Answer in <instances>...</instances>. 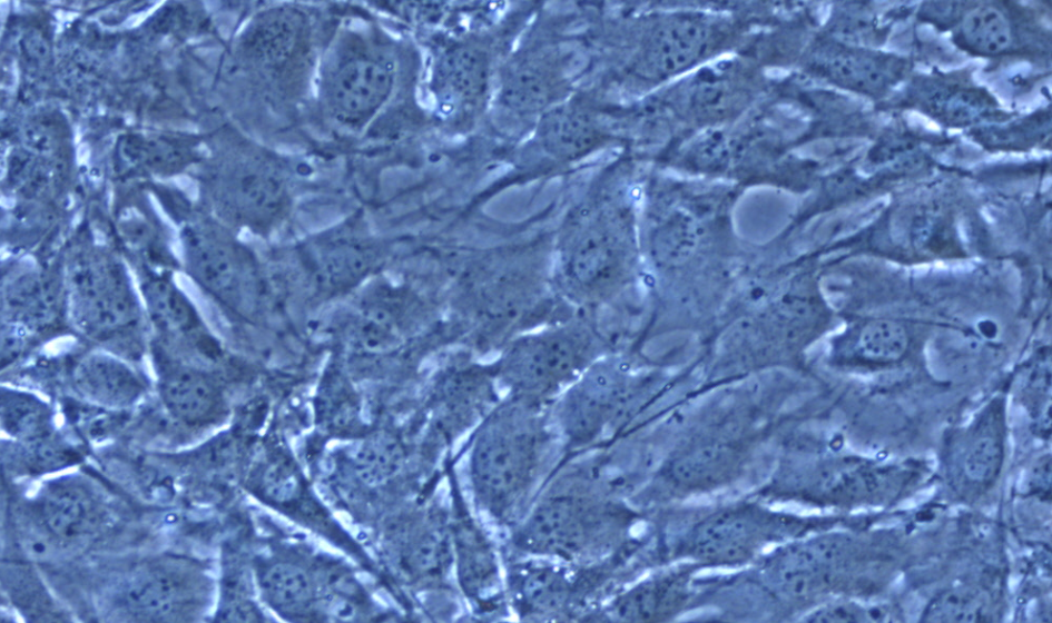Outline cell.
<instances>
[{
    "mask_svg": "<svg viewBox=\"0 0 1052 623\" xmlns=\"http://www.w3.org/2000/svg\"><path fill=\"white\" fill-rule=\"evenodd\" d=\"M264 488L274 500H288L296 490V478L285 464L272 465L264 478Z\"/></svg>",
    "mask_w": 1052,
    "mask_h": 623,
    "instance_id": "cell-34",
    "label": "cell"
},
{
    "mask_svg": "<svg viewBox=\"0 0 1052 623\" xmlns=\"http://www.w3.org/2000/svg\"><path fill=\"white\" fill-rule=\"evenodd\" d=\"M887 615L888 612L877 605L836 601L816 607L804 620L813 622H876L888 620Z\"/></svg>",
    "mask_w": 1052,
    "mask_h": 623,
    "instance_id": "cell-30",
    "label": "cell"
},
{
    "mask_svg": "<svg viewBox=\"0 0 1052 623\" xmlns=\"http://www.w3.org/2000/svg\"><path fill=\"white\" fill-rule=\"evenodd\" d=\"M550 444L539 431L499 422L482 431L468 454V478L475 510L512 530L551 475ZM545 479V478H544Z\"/></svg>",
    "mask_w": 1052,
    "mask_h": 623,
    "instance_id": "cell-1",
    "label": "cell"
},
{
    "mask_svg": "<svg viewBox=\"0 0 1052 623\" xmlns=\"http://www.w3.org/2000/svg\"><path fill=\"white\" fill-rule=\"evenodd\" d=\"M63 284V304L76 330L105 347H138L142 308L120 263L83 254L72 260Z\"/></svg>",
    "mask_w": 1052,
    "mask_h": 623,
    "instance_id": "cell-2",
    "label": "cell"
},
{
    "mask_svg": "<svg viewBox=\"0 0 1052 623\" xmlns=\"http://www.w3.org/2000/svg\"><path fill=\"white\" fill-rule=\"evenodd\" d=\"M1 424L12 437L23 442L41 441L49 433L50 412L43 402L26 392L2 388Z\"/></svg>",
    "mask_w": 1052,
    "mask_h": 623,
    "instance_id": "cell-20",
    "label": "cell"
},
{
    "mask_svg": "<svg viewBox=\"0 0 1052 623\" xmlns=\"http://www.w3.org/2000/svg\"><path fill=\"white\" fill-rule=\"evenodd\" d=\"M53 281L36 270L6 276L2 284L3 327L26 335L48 324L58 308Z\"/></svg>",
    "mask_w": 1052,
    "mask_h": 623,
    "instance_id": "cell-16",
    "label": "cell"
},
{
    "mask_svg": "<svg viewBox=\"0 0 1052 623\" xmlns=\"http://www.w3.org/2000/svg\"><path fill=\"white\" fill-rule=\"evenodd\" d=\"M804 527L803 518L756 504H737L696 523L684 538L680 552L698 563L738 564L771 543L795 537Z\"/></svg>",
    "mask_w": 1052,
    "mask_h": 623,
    "instance_id": "cell-3",
    "label": "cell"
},
{
    "mask_svg": "<svg viewBox=\"0 0 1052 623\" xmlns=\"http://www.w3.org/2000/svg\"><path fill=\"white\" fill-rule=\"evenodd\" d=\"M160 395L174 417L191 425L209 422L222 407L220 392L213 379L177 362L161 366Z\"/></svg>",
    "mask_w": 1052,
    "mask_h": 623,
    "instance_id": "cell-15",
    "label": "cell"
},
{
    "mask_svg": "<svg viewBox=\"0 0 1052 623\" xmlns=\"http://www.w3.org/2000/svg\"><path fill=\"white\" fill-rule=\"evenodd\" d=\"M183 578L165 570H153L138 575L125 593L127 607L135 614L151 620H170L186 603Z\"/></svg>",
    "mask_w": 1052,
    "mask_h": 623,
    "instance_id": "cell-18",
    "label": "cell"
},
{
    "mask_svg": "<svg viewBox=\"0 0 1052 623\" xmlns=\"http://www.w3.org/2000/svg\"><path fill=\"white\" fill-rule=\"evenodd\" d=\"M964 41L983 53H999L1012 41L1009 20L1002 11L991 6H981L969 11L961 24Z\"/></svg>",
    "mask_w": 1052,
    "mask_h": 623,
    "instance_id": "cell-23",
    "label": "cell"
},
{
    "mask_svg": "<svg viewBox=\"0 0 1052 623\" xmlns=\"http://www.w3.org/2000/svg\"><path fill=\"white\" fill-rule=\"evenodd\" d=\"M190 277L232 313L252 318L263 297V284L250 254L224 231L191 226L184 234Z\"/></svg>",
    "mask_w": 1052,
    "mask_h": 623,
    "instance_id": "cell-4",
    "label": "cell"
},
{
    "mask_svg": "<svg viewBox=\"0 0 1052 623\" xmlns=\"http://www.w3.org/2000/svg\"><path fill=\"white\" fill-rule=\"evenodd\" d=\"M833 72L849 86L865 91L883 89L896 76V63L868 55H843L833 61Z\"/></svg>",
    "mask_w": 1052,
    "mask_h": 623,
    "instance_id": "cell-27",
    "label": "cell"
},
{
    "mask_svg": "<svg viewBox=\"0 0 1052 623\" xmlns=\"http://www.w3.org/2000/svg\"><path fill=\"white\" fill-rule=\"evenodd\" d=\"M71 380L83 399L111 409L134 405L146 390L141 376L117 354L106 350L82 355L72 367Z\"/></svg>",
    "mask_w": 1052,
    "mask_h": 623,
    "instance_id": "cell-11",
    "label": "cell"
},
{
    "mask_svg": "<svg viewBox=\"0 0 1052 623\" xmlns=\"http://www.w3.org/2000/svg\"><path fill=\"white\" fill-rule=\"evenodd\" d=\"M508 97L520 107H537L547 98V80L537 70H521L509 83Z\"/></svg>",
    "mask_w": 1052,
    "mask_h": 623,
    "instance_id": "cell-31",
    "label": "cell"
},
{
    "mask_svg": "<svg viewBox=\"0 0 1052 623\" xmlns=\"http://www.w3.org/2000/svg\"><path fill=\"white\" fill-rule=\"evenodd\" d=\"M246 50L268 71H284L306 53L308 29L295 9L276 8L264 13L246 36Z\"/></svg>",
    "mask_w": 1052,
    "mask_h": 623,
    "instance_id": "cell-13",
    "label": "cell"
},
{
    "mask_svg": "<svg viewBox=\"0 0 1052 623\" xmlns=\"http://www.w3.org/2000/svg\"><path fill=\"white\" fill-rule=\"evenodd\" d=\"M260 587L266 601L286 613L305 610L313 597V586L306 572L289 563L268 566L260 576Z\"/></svg>",
    "mask_w": 1052,
    "mask_h": 623,
    "instance_id": "cell-21",
    "label": "cell"
},
{
    "mask_svg": "<svg viewBox=\"0 0 1052 623\" xmlns=\"http://www.w3.org/2000/svg\"><path fill=\"white\" fill-rule=\"evenodd\" d=\"M541 135L549 150L564 157L580 154L593 139L592 127L584 116L567 109L548 115Z\"/></svg>",
    "mask_w": 1052,
    "mask_h": 623,
    "instance_id": "cell-24",
    "label": "cell"
},
{
    "mask_svg": "<svg viewBox=\"0 0 1052 623\" xmlns=\"http://www.w3.org/2000/svg\"><path fill=\"white\" fill-rule=\"evenodd\" d=\"M376 261L371 240L356 233L340 230L314 244L308 251L309 270L327 290H342L357 284Z\"/></svg>",
    "mask_w": 1052,
    "mask_h": 623,
    "instance_id": "cell-14",
    "label": "cell"
},
{
    "mask_svg": "<svg viewBox=\"0 0 1052 623\" xmlns=\"http://www.w3.org/2000/svg\"><path fill=\"white\" fill-rule=\"evenodd\" d=\"M127 152L134 156L135 160L160 168H173L184 161V151L165 141L135 139L129 141Z\"/></svg>",
    "mask_w": 1052,
    "mask_h": 623,
    "instance_id": "cell-32",
    "label": "cell"
},
{
    "mask_svg": "<svg viewBox=\"0 0 1052 623\" xmlns=\"http://www.w3.org/2000/svg\"><path fill=\"white\" fill-rule=\"evenodd\" d=\"M851 546L847 536L838 534L790 542L765 560L763 578L779 597L808 596L829 584L834 571L843 564Z\"/></svg>",
    "mask_w": 1052,
    "mask_h": 623,
    "instance_id": "cell-9",
    "label": "cell"
},
{
    "mask_svg": "<svg viewBox=\"0 0 1052 623\" xmlns=\"http://www.w3.org/2000/svg\"><path fill=\"white\" fill-rule=\"evenodd\" d=\"M974 95L963 91L940 92L931 97L932 108L952 120L964 121L975 116L982 103L977 102Z\"/></svg>",
    "mask_w": 1052,
    "mask_h": 623,
    "instance_id": "cell-33",
    "label": "cell"
},
{
    "mask_svg": "<svg viewBox=\"0 0 1052 623\" xmlns=\"http://www.w3.org/2000/svg\"><path fill=\"white\" fill-rule=\"evenodd\" d=\"M214 197L228 219L260 233L283 220L291 201L283 169L263 154H250L234 165L215 186Z\"/></svg>",
    "mask_w": 1052,
    "mask_h": 623,
    "instance_id": "cell-6",
    "label": "cell"
},
{
    "mask_svg": "<svg viewBox=\"0 0 1052 623\" xmlns=\"http://www.w3.org/2000/svg\"><path fill=\"white\" fill-rule=\"evenodd\" d=\"M520 557L510 562L505 578L507 599L519 615H577L602 577L593 563Z\"/></svg>",
    "mask_w": 1052,
    "mask_h": 623,
    "instance_id": "cell-5",
    "label": "cell"
},
{
    "mask_svg": "<svg viewBox=\"0 0 1052 623\" xmlns=\"http://www.w3.org/2000/svg\"><path fill=\"white\" fill-rule=\"evenodd\" d=\"M482 59L469 50H455L444 61L443 80L452 92L461 96L474 95L484 82Z\"/></svg>",
    "mask_w": 1052,
    "mask_h": 623,
    "instance_id": "cell-29",
    "label": "cell"
},
{
    "mask_svg": "<svg viewBox=\"0 0 1052 623\" xmlns=\"http://www.w3.org/2000/svg\"><path fill=\"white\" fill-rule=\"evenodd\" d=\"M142 297L150 322L164 338L188 347L215 349L194 305L168 277L149 276L142 284Z\"/></svg>",
    "mask_w": 1052,
    "mask_h": 623,
    "instance_id": "cell-12",
    "label": "cell"
},
{
    "mask_svg": "<svg viewBox=\"0 0 1052 623\" xmlns=\"http://www.w3.org/2000/svg\"><path fill=\"white\" fill-rule=\"evenodd\" d=\"M695 24H678L676 28L665 30L653 41L650 48V63L657 65L662 69H676L686 62L696 53L699 44H702V31Z\"/></svg>",
    "mask_w": 1052,
    "mask_h": 623,
    "instance_id": "cell-28",
    "label": "cell"
},
{
    "mask_svg": "<svg viewBox=\"0 0 1052 623\" xmlns=\"http://www.w3.org/2000/svg\"><path fill=\"white\" fill-rule=\"evenodd\" d=\"M924 621L977 622L990 620L985 597L975 587L957 586L938 594L923 613Z\"/></svg>",
    "mask_w": 1052,
    "mask_h": 623,
    "instance_id": "cell-26",
    "label": "cell"
},
{
    "mask_svg": "<svg viewBox=\"0 0 1052 623\" xmlns=\"http://www.w3.org/2000/svg\"><path fill=\"white\" fill-rule=\"evenodd\" d=\"M695 564L656 573L615 596L606 614L617 621H661L676 614L689 599Z\"/></svg>",
    "mask_w": 1052,
    "mask_h": 623,
    "instance_id": "cell-10",
    "label": "cell"
},
{
    "mask_svg": "<svg viewBox=\"0 0 1052 623\" xmlns=\"http://www.w3.org/2000/svg\"><path fill=\"white\" fill-rule=\"evenodd\" d=\"M1003 416L1001 407L991 405L973 426L966 441L962 466L964 475L975 484L994 479L1004 455Z\"/></svg>",
    "mask_w": 1052,
    "mask_h": 623,
    "instance_id": "cell-19",
    "label": "cell"
},
{
    "mask_svg": "<svg viewBox=\"0 0 1052 623\" xmlns=\"http://www.w3.org/2000/svg\"><path fill=\"white\" fill-rule=\"evenodd\" d=\"M403 458V451L395 439L376 436L360 446L354 455L353 466L364 483L378 485L400 471Z\"/></svg>",
    "mask_w": 1052,
    "mask_h": 623,
    "instance_id": "cell-25",
    "label": "cell"
},
{
    "mask_svg": "<svg viewBox=\"0 0 1052 623\" xmlns=\"http://www.w3.org/2000/svg\"><path fill=\"white\" fill-rule=\"evenodd\" d=\"M394 75L392 61L381 51L365 46L347 50L326 76L327 109L345 126L366 122L389 98Z\"/></svg>",
    "mask_w": 1052,
    "mask_h": 623,
    "instance_id": "cell-7",
    "label": "cell"
},
{
    "mask_svg": "<svg viewBox=\"0 0 1052 623\" xmlns=\"http://www.w3.org/2000/svg\"><path fill=\"white\" fill-rule=\"evenodd\" d=\"M910 336L906 327L892 319H872L859 329L856 354L872 364H888L898 360L907 350Z\"/></svg>",
    "mask_w": 1052,
    "mask_h": 623,
    "instance_id": "cell-22",
    "label": "cell"
},
{
    "mask_svg": "<svg viewBox=\"0 0 1052 623\" xmlns=\"http://www.w3.org/2000/svg\"><path fill=\"white\" fill-rule=\"evenodd\" d=\"M38 510L47 530L65 540L87 533L97 520L90 494L71 481L49 484L38 500Z\"/></svg>",
    "mask_w": 1052,
    "mask_h": 623,
    "instance_id": "cell-17",
    "label": "cell"
},
{
    "mask_svg": "<svg viewBox=\"0 0 1052 623\" xmlns=\"http://www.w3.org/2000/svg\"><path fill=\"white\" fill-rule=\"evenodd\" d=\"M455 505L450 536L460 589L476 614L500 613L507 592L495 544L462 497Z\"/></svg>",
    "mask_w": 1052,
    "mask_h": 623,
    "instance_id": "cell-8",
    "label": "cell"
}]
</instances>
